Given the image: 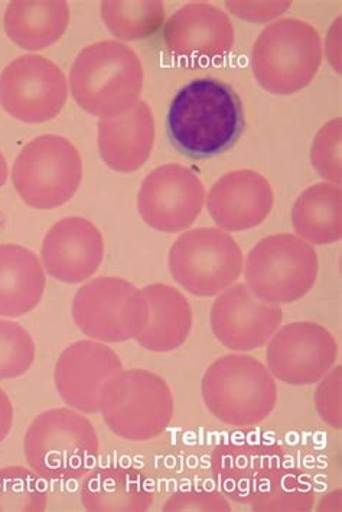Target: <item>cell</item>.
Masks as SVG:
<instances>
[{"mask_svg":"<svg viewBox=\"0 0 342 512\" xmlns=\"http://www.w3.org/2000/svg\"><path fill=\"white\" fill-rule=\"evenodd\" d=\"M168 135L172 145L191 159L221 155L244 132L239 94L217 78H198L178 91L169 107Z\"/></svg>","mask_w":342,"mask_h":512,"instance_id":"cell-1","label":"cell"},{"mask_svg":"<svg viewBox=\"0 0 342 512\" xmlns=\"http://www.w3.org/2000/svg\"><path fill=\"white\" fill-rule=\"evenodd\" d=\"M138 55L116 41L89 45L77 55L70 73V88L81 109L93 116H120L139 103L143 88Z\"/></svg>","mask_w":342,"mask_h":512,"instance_id":"cell-2","label":"cell"},{"mask_svg":"<svg viewBox=\"0 0 342 512\" xmlns=\"http://www.w3.org/2000/svg\"><path fill=\"white\" fill-rule=\"evenodd\" d=\"M99 436L77 410L52 409L39 414L26 430L25 458L47 481H77L99 459Z\"/></svg>","mask_w":342,"mask_h":512,"instance_id":"cell-3","label":"cell"},{"mask_svg":"<svg viewBox=\"0 0 342 512\" xmlns=\"http://www.w3.org/2000/svg\"><path fill=\"white\" fill-rule=\"evenodd\" d=\"M201 394L210 413L234 427L259 425L278 403V386L266 365L241 354L214 361L201 381Z\"/></svg>","mask_w":342,"mask_h":512,"instance_id":"cell-4","label":"cell"},{"mask_svg":"<svg viewBox=\"0 0 342 512\" xmlns=\"http://www.w3.org/2000/svg\"><path fill=\"white\" fill-rule=\"evenodd\" d=\"M322 63L321 37L299 19L266 26L253 47L254 77L269 93L291 96L314 80Z\"/></svg>","mask_w":342,"mask_h":512,"instance_id":"cell-5","label":"cell"},{"mask_svg":"<svg viewBox=\"0 0 342 512\" xmlns=\"http://www.w3.org/2000/svg\"><path fill=\"white\" fill-rule=\"evenodd\" d=\"M174 394L164 378L152 371L123 370L104 388L100 412L119 438L148 442L168 429L174 417Z\"/></svg>","mask_w":342,"mask_h":512,"instance_id":"cell-6","label":"cell"},{"mask_svg":"<svg viewBox=\"0 0 342 512\" xmlns=\"http://www.w3.org/2000/svg\"><path fill=\"white\" fill-rule=\"evenodd\" d=\"M247 288L272 305H289L314 288L318 276L317 251L292 234L263 238L247 256Z\"/></svg>","mask_w":342,"mask_h":512,"instance_id":"cell-7","label":"cell"},{"mask_svg":"<svg viewBox=\"0 0 342 512\" xmlns=\"http://www.w3.org/2000/svg\"><path fill=\"white\" fill-rule=\"evenodd\" d=\"M83 161L70 140L39 136L22 149L13 165L12 181L19 197L35 210L67 204L80 188Z\"/></svg>","mask_w":342,"mask_h":512,"instance_id":"cell-8","label":"cell"},{"mask_svg":"<svg viewBox=\"0 0 342 512\" xmlns=\"http://www.w3.org/2000/svg\"><path fill=\"white\" fill-rule=\"evenodd\" d=\"M243 253L221 228H195L175 241L169 250V270L175 282L192 295L211 298L239 280Z\"/></svg>","mask_w":342,"mask_h":512,"instance_id":"cell-9","label":"cell"},{"mask_svg":"<svg viewBox=\"0 0 342 512\" xmlns=\"http://www.w3.org/2000/svg\"><path fill=\"white\" fill-rule=\"evenodd\" d=\"M73 319L84 335L119 344L138 337L148 324L149 308L142 290L120 277H97L78 290Z\"/></svg>","mask_w":342,"mask_h":512,"instance_id":"cell-10","label":"cell"},{"mask_svg":"<svg viewBox=\"0 0 342 512\" xmlns=\"http://www.w3.org/2000/svg\"><path fill=\"white\" fill-rule=\"evenodd\" d=\"M67 97L63 71L41 55L16 58L0 74V103L21 122L44 123L55 119Z\"/></svg>","mask_w":342,"mask_h":512,"instance_id":"cell-11","label":"cell"},{"mask_svg":"<svg viewBox=\"0 0 342 512\" xmlns=\"http://www.w3.org/2000/svg\"><path fill=\"white\" fill-rule=\"evenodd\" d=\"M204 201L205 188L197 174L185 166L168 163L143 179L138 210L153 230L174 234L197 221Z\"/></svg>","mask_w":342,"mask_h":512,"instance_id":"cell-12","label":"cell"},{"mask_svg":"<svg viewBox=\"0 0 342 512\" xmlns=\"http://www.w3.org/2000/svg\"><path fill=\"white\" fill-rule=\"evenodd\" d=\"M267 370L289 386H311L334 367L338 345L330 331L314 322H293L269 339Z\"/></svg>","mask_w":342,"mask_h":512,"instance_id":"cell-13","label":"cell"},{"mask_svg":"<svg viewBox=\"0 0 342 512\" xmlns=\"http://www.w3.org/2000/svg\"><path fill=\"white\" fill-rule=\"evenodd\" d=\"M285 465L282 446L257 436L221 442L211 455V471L221 494L244 505H249Z\"/></svg>","mask_w":342,"mask_h":512,"instance_id":"cell-14","label":"cell"},{"mask_svg":"<svg viewBox=\"0 0 342 512\" xmlns=\"http://www.w3.org/2000/svg\"><path fill=\"white\" fill-rule=\"evenodd\" d=\"M119 355L102 342H74L65 348L55 364V387L71 409L84 414L100 412L107 384L122 373Z\"/></svg>","mask_w":342,"mask_h":512,"instance_id":"cell-15","label":"cell"},{"mask_svg":"<svg viewBox=\"0 0 342 512\" xmlns=\"http://www.w3.org/2000/svg\"><path fill=\"white\" fill-rule=\"evenodd\" d=\"M166 48L177 60L195 67L226 57L234 47V28L228 15L208 3H191L166 22Z\"/></svg>","mask_w":342,"mask_h":512,"instance_id":"cell-16","label":"cell"},{"mask_svg":"<svg viewBox=\"0 0 342 512\" xmlns=\"http://www.w3.org/2000/svg\"><path fill=\"white\" fill-rule=\"evenodd\" d=\"M283 321L279 305L257 298L247 285L233 286L218 296L210 324L218 341L231 351L262 348Z\"/></svg>","mask_w":342,"mask_h":512,"instance_id":"cell-17","label":"cell"},{"mask_svg":"<svg viewBox=\"0 0 342 512\" xmlns=\"http://www.w3.org/2000/svg\"><path fill=\"white\" fill-rule=\"evenodd\" d=\"M41 257L48 275L77 285L89 280L103 262L102 233L86 218H63L45 236Z\"/></svg>","mask_w":342,"mask_h":512,"instance_id":"cell-18","label":"cell"},{"mask_svg":"<svg viewBox=\"0 0 342 512\" xmlns=\"http://www.w3.org/2000/svg\"><path fill=\"white\" fill-rule=\"evenodd\" d=\"M275 195L269 181L250 169L233 171L218 179L208 194L207 207L224 231H246L265 223Z\"/></svg>","mask_w":342,"mask_h":512,"instance_id":"cell-19","label":"cell"},{"mask_svg":"<svg viewBox=\"0 0 342 512\" xmlns=\"http://www.w3.org/2000/svg\"><path fill=\"white\" fill-rule=\"evenodd\" d=\"M99 150L103 162L122 174L138 171L151 156L155 119L151 107L139 101L120 116L99 122Z\"/></svg>","mask_w":342,"mask_h":512,"instance_id":"cell-20","label":"cell"},{"mask_svg":"<svg viewBox=\"0 0 342 512\" xmlns=\"http://www.w3.org/2000/svg\"><path fill=\"white\" fill-rule=\"evenodd\" d=\"M153 500L151 479L130 466L96 469L81 487V501L87 511H146Z\"/></svg>","mask_w":342,"mask_h":512,"instance_id":"cell-21","label":"cell"},{"mask_svg":"<svg viewBox=\"0 0 342 512\" xmlns=\"http://www.w3.org/2000/svg\"><path fill=\"white\" fill-rule=\"evenodd\" d=\"M148 302V324L136 337L140 347L151 352H171L187 342L192 329V309L187 298L172 286H146L142 289Z\"/></svg>","mask_w":342,"mask_h":512,"instance_id":"cell-22","label":"cell"},{"mask_svg":"<svg viewBox=\"0 0 342 512\" xmlns=\"http://www.w3.org/2000/svg\"><path fill=\"white\" fill-rule=\"evenodd\" d=\"M45 272L34 251L0 244V316L18 318L34 311L45 292Z\"/></svg>","mask_w":342,"mask_h":512,"instance_id":"cell-23","label":"cell"},{"mask_svg":"<svg viewBox=\"0 0 342 512\" xmlns=\"http://www.w3.org/2000/svg\"><path fill=\"white\" fill-rule=\"evenodd\" d=\"M70 24L67 2H11L6 8L8 37L28 51L45 50L58 41Z\"/></svg>","mask_w":342,"mask_h":512,"instance_id":"cell-24","label":"cell"},{"mask_svg":"<svg viewBox=\"0 0 342 512\" xmlns=\"http://www.w3.org/2000/svg\"><path fill=\"white\" fill-rule=\"evenodd\" d=\"M340 185L319 182L302 192L292 208V224L299 238L315 246L337 243L342 237Z\"/></svg>","mask_w":342,"mask_h":512,"instance_id":"cell-25","label":"cell"},{"mask_svg":"<svg viewBox=\"0 0 342 512\" xmlns=\"http://www.w3.org/2000/svg\"><path fill=\"white\" fill-rule=\"evenodd\" d=\"M102 18L114 37L123 41H139L151 37L164 24V3L103 2Z\"/></svg>","mask_w":342,"mask_h":512,"instance_id":"cell-26","label":"cell"},{"mask_svg":"<svg viewBox=\"0 0 342 512\" xmlns=\"http://www.w3.org/2000/svg\"><path fill=\"white\" fill-rule=\"evenodd\" d=\"M314 500L308 476L286 463L249 505L254 511H309Z\"/></svg>","mask_w":342,"mask_h":512,"instance_id":"cell-27","label":"cell"},{"mask_svg":"<svg viewBox=\"0 0 342 512\" xmlns=\"http://www.w3.org/2000/svg\"><path fill=\"white\" fill-rule=\"evenodd\" d=\"M47 502L41 476L22 466L0 469V511H44Z\"/></svg>","mask_w":342,"mask_h":512,"instance_id":"cell-28","label":"cell"},{"mask_svg":"<svg viewBox=\"0 0 342 512\" xmlns=\"http://www.w3.org/2000/svg\"><path fill=\"white\" fill-rule=\"evenodd\" d=\"M35 342L24 326L0 319V380L21 377L35 361Z\"/></svg>","mask_w":342,"mask_h":512,"instance_id":"cell-29","label":"cell"},{"mask_svg":"<svg viewBox=\"0 0 342 512\" xmlns=\"http://www.w3.org/2000/svg\"><path fill=\"white\" fill-rule=\"evenodd\" d=\"M341 136L342 120L338 117L319 130L311 149L312 165L322 178L335 185L342 182Z\"/></svg>","mask_w":342,"mask_h":512,"instance_id":"cell-30","label":"cell"},{"mask_svg":"<svg viewBox=\"0 0 342 512\" xmlns=\"http://www.w3.org/2000/svg\"><path fill=\"white\" fill-rule=\"evenodd\" d=\"M342 368L340 365L331 368L321 383L318 384L315 391V407L319 417L324 420L327 425L340 430L342 427L341 416V387H342Z\"/></svg>","mask_w":342,"mask_h":512,"instance_id":"cell-31","label":"cell"},{"mask_svg":"<svg viewBox=\"0 0 342 512\" xmlns=\"http://www.w3.org/2000/svg\"><path fill=\"white\" fill-rule=\"evenodd\" d=\"M164 511H231V505L218 491L188 488L174 492Z\"/></svg>","mask_w":342,"mask_h":512,"instance_id":"cell-32","label":"cell"},{"mask_svg":"<svg viewBox=\"0 0 342 512\" xmlns=\"http://www.w3.org/2000/svg\"><path fill=\"white\" fill-rule=\"evenodd\" d=\"M228 11L250 22H267L279 18L292 2H226Z\"/></svg>","mask_w":342,"mask_h":512,"instance_id":"cell-33","label":"cell"},{"mask_svg":"<svg viewBox=\"0 0 342 512\" xmlns=\"http://www.w3.org/2000/svg\"><path fill=\"white\" fill-rule=\"evenodd\" d=\"M341 18L337 19L334 25H332L330 35L327 39V54L330 58L332 67L337 70L338 74H341Z\"/></svg>","mask_w":342,"mask_h":512,"instance_id":"cell-34","label":"cell"},{"mask_svg":"<svg viewBox=\"0 0 342 512\" xmlns=\"http://www.w3.org/2000/svg\"><path fill=\"white\" fill-rule=\"evenodd\" d=\"M13 426L12 401L6 396L5 391L0 388V442L6 439Z\"/></svg>","mask_w":342,"mask_h":512,"instance_id":"cell-35","label":"cell"},{"mask_svg":"<svg viewBox=\"0 0 342 512\" xmlns=\"http://www.w3.org/2000/svg\"><path fill=\"white\" fill-rule=\"evenodd\" d=\"M6 179H8V163L0 152V188L6 184Z\"/></svg>","mask_w":342,"mask_h":512,"instance_id":"cell-36","label":"cell"}]
</instances>
